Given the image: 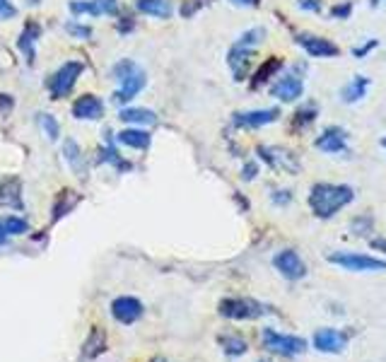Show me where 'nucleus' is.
I'll return each instance as SVG.
<instances>
[{
    "instance_id": "38",
    "label": "nucleus",
    "mask_w": 386,
    "mask_h": 362,
    "mask_svg": "<svg viewBox=\"0 0 386 362\" xmlns=\"http://www.w3.org/2000/svg\"><path fill=\"white\" fill-rule=\"evenodd\" d=\"M377 39H372V42L370 44H362V46H358V49H355L353 51V54H355V58H365L367 54H370V51H374V49H377Z\"/></svg>"
},
{
    "instance_id": "23",
    "label": "nucleus",
    "mask_w": 386,
    "mask_h": 362,
    "mask_svg": "<svg viewBox=\"0 0 386 362\" xmlns=\"http://www.w3.org/2000/svg\"><path fill=\"white\" fill-rule=\"evenodd\" d=\"M119 119H121V121H126V124H143V126H152V124H157V116H155V112H150V109H138V107L121 109Z\"/></svg>"
},
{
    "instance_id": "5",
    "label": "nucleus",
    "mask_w": 386,
    "mask_h": 362,
    "mask_svg": "<svg viewBox=\"0 0 386 362\" xmlns=\"http://www.w3.org/2000/svg\"><path fill=\"white\" fill-rule=\"evenodd\" d=\"M261 343L268 353L280 355V358H297V355L307 353L309 343L302 336H290V334H280L276 329H263Z\"/></svg>"
},
{
    "instance_id": "15",
    "label": "nucleus",
    "mask_w": 386,
    "mask_h": 362,
    "mask_svg": "<svg viewBox=\"0 0 386 362\" xmlns=\"http://www.w3.org/2000/svg\"><path fill=\"white\" fill-rule=\"evenodd\" d=\"M280 112L278 109H254V112H239L235 114V126L237 128H261L273 121H278Z\"/></svg>"
},
{
    "instance_id": "25",
    "label": "nucleus",
    "mask_w": 386,
    "mask_h": 362,
    "mask_svg": "<svg viewBox=\"0 0 386 362\" xmlns=\"http://www.w3.org/2000/svg\"><path fill=\"white\" fill-rule=\"evenodd\" d=\"M37 37H39V27L27 25L25 32H22V37H20V42H17V46L25 51L27 63H34V44H37Z\"/></svg>"
},
{
    "instance_id": "12",
    "label": "nucleus",
    "mask_w": 386,
    "mask_h": 362,
    "mask_svg": "<svg viewBox=\"0 0 386 362\" xmlns=\"http://www.w3.org/2000/svg\"><path fill=\"white\" fill-rule=\"evenodd\" d=\"M314 145H317V150H321V153H326V155L345 153V148H348V133H345V128H341V126H329L317 140H314Z\"/></svg>"
},
{
    "instance_id": "22",
    "label": "nucleus",
    "mask_w": 386,
    "mask_h": 362,
    "mask_svg": "<svg viewBox=\"0 0 386 362\" xmlns=\"http://www.w3.org/2000/svg\"><path fill=\"white\" fill-rule=\"evenodd\" d=\"M220 348L225 350V355H230V358H242V355H247L249 350V343L244 341L242 336H235V334H225L218 338Z\"/></svg>"
},
{
    "instance_id": "30",
    "label": "nucleus",
    "mask_w": 386,
    "mask_h": 362,
    "mask_svg": "<svg viewBox=\"0 0 386 362\" xmlns=\"http://www.w3.org/2000/svg\"><path fill=\"white\" fill-rule=\"evenodd\" d=\"M372 225H374V220L370 218V215H360V218L353 220L350 230H353V235H358V237H367L372 232Z\"/></svg>"
},
{
    "instance_id": "34",
    "label": "nucleus",
    "mask_w": 386,
    "mask_h": 362,
    "mask_svg": "<svg viewBox=\"0 0 386 362\" xmlns=\"http://www.w3.org/2000/svg\"><path fill=\"white\" fill-rule=\"evenodd\" d=\"M350 13H353V3H341L331 8V15L336 17V20H348Z\"/></svg>"
},
{
    "instance_id": "26",
    "label": "nucleus",
    "mask_w": 386,
    "mask_h": 362,
    "mask_svg": "<svg viewBox=\"0 0 386 362\" xmlns=\"http://www.w3.org/2000/svg\"><path fill=\"white\" fill-rule=\"evenodd\" d=\"M280 68H283V61H280V58H271V61H266L259 68V73L254 75V83H251V87H261L263 83H268L271 75H276Z\"/></svg>"
},
{
    "instance_id": "37",
    "label": "nucleus",
    "mask_w": 386,
    "mask_h": 362,
    "mask_svg": "<svg viewBox=\"0 0 386 362\" xmlns=\"http://www.w3.org/2000/svg\"><path fill=\"white\" fill-rule=\"evenodd\" d=\"M271 198L276 206H288V203H292V191H276Z\"/></svg>"
},
{
    "instance_id": "33",
    "label": "nucleus",
    "mask_w": 386,
    "mask_h": 362,
    "mask_svg": "<svg viewBox=\"0 0 386 362\" xmlns=\"http://www.w3.org/2000/svg\"><path fill=\"white\" fill-rule=\"evenodd\" d=\"M102 153H104V157H102V160L111 162V165H114L116 169H131V162L121 160V157H119V153H116V150L111 148V145H109V148H104Z\"/></svg>"
},
{
    "instance_id": "19",
    "label": "nucleus",
    "mask_w": 386,
    "mask_h": 362,
    "mask_svg": "<svg viewBox=\"0 0 386 362\" xmlns=\"http://www.w3.org/2000/svg\"><path fill=\"white\" fill-rule=\"evenodd\" d=\"M136 8L140 10V13L160 17V20H169L174 13L172 0H136Z\"/></svg>"
},
{
    "instance_id": "8",
    "label": "nucleus",
    "mask_w": 386,
    "mask_h": 362,
    "mask_svg": "<svg viewBox=\"0 0 386 362\" xmlns=\"http://www.w3.org/2000/svg\"><path fill=\"white\" fill-rule=\"evenodd\" d=\"M348 343H350L348 334L341 331V329H331V326L319 329L312 338V346L324 355H341V353H345Z\"/></svg>"
},
{
    "instance_id": "44",
    "label": "nucleus",
    "mask_w": 386,
    "mask_h": 362,
    "mask_svg": "<svg viewBox=\"0 0 386 362\" xmlns=\"http://www.w3.org/2000/svg\"><path fill=\"white\" fill-rule=\"evenodd\" d=\"M152 362H167L165 358H155V360H152Z\"/></svg>"
},
{
    "instance_id": "6",
    "label": "nucleus",
    "mask_w": 386,
    "mask_h": 362,
    "mask_svg": "<svg viewBox=\"0 0 386 362\" xmlns=\"http://www.w3.org/2000/svg\"><path fill=\"white\" fill-rule=\"evenodd\" d=\"M329 264L343 268L350 273H382L386 271V259H377L370 254H358V251H336L329 256Z\"/></svg>"
},
{
    "instance_id": "10",
    "label": "nucleus",
    "mask_w": 386,
    "mask_h": 362,
    "mask_svg": "<svg viewBox=\"0 0 386 362\" xmlns=\"http://www.w3.org/2000/svg\"><path fill=\"white\" fill-rule=\"evenodd\" d=\"M143 314H145V307L138 297L124 295V297H116V300L111 302V317L124 326L136 324V321L143 319Z\"/></svg>"
},
{
    "instance_id": "3",
    "label": "nucleus",
    "mask_w": 386,
    "mask_h": 362,
    "mask_svg": "<svg viewBox=\"0 0 386 362\" xmlns=\"http://www.w3.org/2000/svg\"><path fill=\"white\" fill-rule=\"evenodd\" d=\"M111 73H114V78L121 83V87L116 90V95H114V99L119 104L131 102V99L136 97L138 92H143V87L148 85V75H145L133 61H128V58H126V61H121V63H116Z\"/></svg>"
},
{
    "instance_id": "24",
    "label": "nucleus",
    "mask_w": 386,
    "mask_h": 362,
    "mask_svg": "<svg viewBox=\"0 0 386 362\" xmlns=\"http://www.w3.org/2000/svg\"><path fill=\"white\" fill-rule=\"evenodd\" d=\"M121 145H128V148H136V150H145L150 145V133L148 131H138V128H126V131L119 133Z\"/></svg>"
},
{
    "instance_id": "43",
    "label": "nucleus",
    "mask_w": 386,
    "mask_h": 362,
    "mask_svg": "<svg viewBox=\"0 0 386 362\" xmlns=\"http://www.w3.org/2000/svg\"><path fill=\"white\" fill-rule=\"evenodd\" d=\"M8 242V232L3 230V225H0V244H5Z\"/></svg>"
},
{
    "instance_id": "2",
    "label": "nucleus",
    "mask_w": 386,
    "mask_h": 362,
    "mask_svg": "<svg viewBox=\"0 0 386 362\" xmlns=\"http://www.w3.org/2000/svg\"><path fill=\"white\" fill-rule=\"evenodd\" d=\"M263 37H266V29L254 27V29H249V32H244L242 37L232 44L230 56H227V63H230L232 73H235V80H239V83L247 78L249 66H251V56H254L256 46L263 42Z\"/></svg>"
},
{
    "instance_id": "16",
    "label": "nucleus",
    "mask_w": 386,
    "mask_h": 362,
    "mask_svg": "<svg viewBox=\"0 0 386 362\" xmlns=\"http://www.w3.org/2000/svg\"><path fill=\"white\" fill-rule=\"evenodd\" d=\"M261 160H266L273 169H285V172L295 174L300 172V162L295 160V155L288 153V150L280 148H259Z\"/></svg>"
},
{
    "instance_id": "1",
    "label": "nucleus",
    "mask_w": 386,
    "mask_h": 362,
    "mask_svg": "<svg viewBox=\"0 0 386 362\" xmlns=\"http://www.w3.org/2000/svg\"><path fill=\"white\" fill-rule=\"evenodd\" d=\"M355 201V191L345 184H329V181H319L309 191V208L317 215L319 220H331L341 213L343 208H348Z\"/></svg>"
},
{
    "instance_id": "14",
    "label": "nucleus",
    "mask_w": 386,
    "mask_h": 362,
    "mask_svg": "<svg viewBox=\"0 0 386 362\" xmlns=\"http://www.w3.org/2000/svg\"><path fill=\"white\" fill-rule=\"evenodd\" d=\"M119 3L116 0H73L70 3V13L73 15H116Z\"/></svg>"
},
{
    "instance_id": "4",
    "label": "nucleus",
    "mask_w": 386,
    "mask_h": 362,
    "mask_svg": "<svg viewBox=\"0 0 386 362\" xmlns=\"http://www.w3.org/2000/svg\"><path fill=\"white\" fill-rule=\"evenodd\" d=\"M271 312H273L271 307L254 300V297H225L220 302V317L232 321H254Z\"/></svg>"
},
{
    "instance_id": "17",
    "label": "nucleus",
    "mask_w": 386,
    "mask_h": 362,
    "mask_svg": "<svg viewBox=\"0 0 386 362\" xmlns=\"http://www.w3.org/2000/svg\"><path fill=\"white\" fill-rule=\"evenodd\" d=\"M73 116L80 121H97L104 116V104L102 99L95 95H83L73 104Z\"/></svg>"
},
{
    "instance_id": "36",
    "label": "nucleus",
    "mask_w": 386,
    "mask_h": 362,
    "mask_svg": "<svg viewBox=\"0 0 386 362\" xmlns=\"http://www.w3.org/2000/svg\"><path fill=\"white\" fill-rule=\"evenodd\" d=\"M17 15V8L10 0H0V20H10V17Z\"/></svg>"
},
{
    "instance_id": "46",
    "label": "nucleus",
    "mask_w": 386,
    "mask_h": 362,
    "mask_svg": "<svg viewBox=\"0 0 386 362\" xmlns=\"http://www.w3.org/2000/svg\"><path fill=\"white\" fill-rule=\"evenodd\" d=\"M29 3H34V5H37V3H39V0H29Z\"/></svg>"
},
{
    "instance_id": "9",
    "label": "nucleus",
    "mask_w": 386,
    "mask_h": 362,
    "mask_svg": "<svg viewBox=\"0 0 386 362\" xmlns=\"http://www.w3.org/2000/svg\"><path fill=\"white\" fill-rule=\"evenodd\" d=\"M273 266L285 280H302L307 276V264L302 261V256L295 249H283L273 256Z\"/></svg>"
},
{
    "instance_id": "11",
    "label": "nucleus",
    "mask_w": 386,
    "mask_h": 362,
    "mask_svg": "<svg viewBox=\"0 0 386 362\" xmlns=\"http://www.w3.org/2000/svg\"><path fill=\"white\" fill-rule=\"evenodd\" d=\"M297 44L304 49V54L312 58H336L341 56V49L336 44L329 42L324 37H317V34H300L297 37Z\"/></svg>"
},
{
    "instance_id": "32",
    "label": "nucleus",
    "mask_w": 386,
    "mask_h": 362,
    "mask_svg": "<svg viewBox=\"0 0 386 362\" xmlns=\"http://www.w3.org/2000/svg\"><path fill=\"white\" fill-rule=\"evenodd\" d=\"M314 119H317V107H314V104H309V107H304L295 114L297 126H307V124H312Z\"/></svg>"
},
{
    "instance_id": "39",
    "label": "nucleus",
    "mask_w": 386,
    "mask_h": 362,
    "mask_svg": "<svg viewBox=\"0 0 386 362\" xmlns=\"http://www.w3.org/2000/svg\"><path fill=\"white\" fill-rule=\"evenodd\" d=\"M300 8L309 13H321V0H300Z\"/></svg>"
},
{
    "instance_id": "29",
    "label": "nucleus",
    "mask_w": 386,
    "mask_h": 362,
    "mask_svg": "<svg viewBox=\"0 0 386 362\" xmlns=\"http://www.w3.org/2000/svg\"><path fill=\"white\" fill-rule=\"evenodd\" d=\"M0 225H3V230L8 232V237H17V235H25L27 232V220L15 218V215L0 218Z\"/></svg>"
},
{
    "instance_id": "18",
    "label": "nucleus",
    "mask_w": 386,
    "mask_h": 362,
    "mask_svg": "<svg viewBox=\"0 0 386 362\" xmlns=\"http://www.w3.org/2000/svg\"><path fill=\"white\" fill-rule=\"evenodd\" d=\"M370 78H365V75H355L353 80H350L348 85H343L341 90V102L343 104H355L360 102V99L367 97V90H370Z\"/></svg>"
},
{
    "instance_id": "31",
    "label": "nucleus",
    "mask_w": 386,
    "mask_h": 362,
    "mask_svg": "<svg viewBox=\"0 0 386 362\" xmlns=\"http://www.w3.org/2000/svg\"><path fill=\"white\" fill-rule=\"evenodd\" d=\"M39 124H42L44 128V133H46V138L49 140H56L58 138V121L54 119V116H49V114H39Z\"/></svg>"
},
{
    "instance_id": "21",
    "label": "nucleus",
    "mask_w": 386,
    "mask_h": 362,
    "mask_svg": "<svg viewBox=\"0 0 386 362\" xmlns=\"http://www.w3.org/2000/svg\"><path fill=\"white\" fill-rule=\"evenodd\" d=\"M0 206L5 208H22V194H20V181L17 179H5L0 184Z\"/></svg>"
},
{
    "instance_id": "13",
    "label": "nucleus",
    "mask_w": 386,
    "mask_h": 362,
    "mask_svg": "<svg viewBox=\"0 0 386 362\" xmlns=\"http://www.w3.org/2000/svg\"><path fill=\"white\" fill-rule=\"evenodd\" d=\"M271 95L280 99V102H297V99L304 95V80L295 73L283 75V78L271 87Z\"/></svg>"
},
{
    "instance_id": "20",
    "label": "nucleus",
    "mask_w": 386,
    "mask_h": 362,
    "mask_svg": "<svg viewBox=\"0 0 386 362\" xmlns=\"http://www.w3.org/2000/svg\"><path fill=\"white\" fill-rule=\"evenodd\" d=\"M104 350H107V334H104L99 326H95V329L90 331V336H87V341H85L83 358L85 360H95L104 353Z\"/></svg>"
},
{
    "instance_id": "45",
    "label": "nucleus",
    "mask_w": 386,
    "mask_h": 362,
    "mask_svg": "<svg viewBox=\"0 0 386 362\" xmlns=\"http://www.w3.org/2000/svg\"><path fill=\"white\" fill-rule=\"evenodd\" d=\"M382 148H384V150H386V136H384V138H382Z\"/></svg>"
},
{
    "instance_id": "42",
    "label": "nucleus",
    "mask_w": 386,
    "mask_h": 362,
    "mask_svg": "<svg viewBox=\"0 0 386 362\" xmlns=\"http://www.w3.org/2000/svg\"><path fill=\"white\" fill-rule=\"evenodd\" d=\"M232 3H237V5H249V8H254V5H259V0H232Z\"/></svg>"
},
{
    "instance_id": "41",
    "label": "nucleus",
    "mask_w": 386,
    "mask_h": 362,
    "mask_svg": "<svg viewBox=\"0 0 386 362\" xmlns=\"http://www.w3.org/2000/svg\"><path fill=\"white\" fill-rule=\"evenodd\" d=\"M372 247H374V249H379L382 254H386V239H384V237L372 239Z\"/></svg>"
},
{
    "instance_id": "35",
    "label": "nucleus",
    "mask_w": 386,
    "mask_h": 362,
    "mask_svg": "<svg viewBox=\"0 0 386 362\" xmlns=\"http://www.w3.org/2000/svg\"><path fill=\"white\" fill-rule=\"evenodd\" d=\"M66 29H68L70 34H75V37H80V39H90V37H92V29H90V27L78 25V22H68Z\"/></svg>"
},
{
    "instance_id": "7",
    "label": "nucleus",
    "mask_w": 386,
    "mask_h": 362,
    "mask_svg": "<svg viewBox=\"0 0 386 362\" xmlns=\"http://www.w3.org/2000/svg\"><path fill=\"white\" fill-rule=\"evenodd\" d=\"M80 75H83V63H80V61L63 63V66L49 78V83H46V87H49V92H51V97H54V99L68 97L70 92H73V87H75V83H78Z\"/></svg>"
},
{
    "instance_id": "27",
    "label": "nucleus",
    "mask_w": 386,
    "mask_h": 362,
    "mask_svg": "<svg viewBox=\"0 0 386 362\" xmlns=\"http://www.w3.org/2000/svg\"><path fill=\"white\" fill-rule=\"evenodd\" d=\"M63 153H66V160L70 162V167L78 169V172H83L85 169V160L83 155H80V148L75 140H66V145H63Z\"/></svg>"
},
{
    "instance_id": "28",
    "label": "nucleus",
    "mask_w": 386,
    "mask_h": 362,
    "mask_svg": "<svg viewBox=\"0 0 386 362\" xmlns=\"http://www.w3.org/2000/svg\"><path fill=\"white\" fill-rule=\"evenodd\" d=\"M70 194H73V191H61V196H58V201H56V206H54V220H61L63 215L70 213V208L78 203V196L70 198Z\"/></svg>"
},
{
    "instance_id": "40",
    "label": "nucleus",
    "mask_w": 386,
    "mask_h": 362,
    "mask_svg": "<svg viewBox=\"0 0 386 362\" xmlns=\"http://www.w3.org/2000/svg\"><path fill=\"white\" fill-rule=\"evenodd\" d=\"M256 174H259V167H256V165H247V167H244L242 177L247 179V181H251V179H256Z\"/></svg>"
},
{
    "instance_id": "47",
    "label": "nucleus",
    "mask_w": 386,
    "mask_h": 362,
    "mask_svg": "<svg viewBox=\"0 0 386 362\" xmlns=\"http://www.w3.org/2000/svg\"><path fill=\"white\" fill-rule=\"evenodd\" d=\"M261 362H266V360H261Z\"/></svg>"
}]
</instances>
